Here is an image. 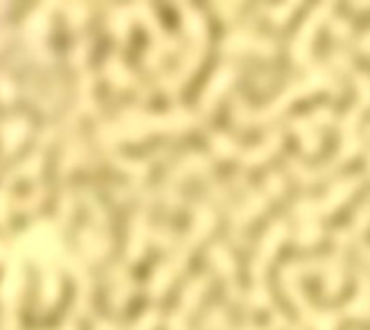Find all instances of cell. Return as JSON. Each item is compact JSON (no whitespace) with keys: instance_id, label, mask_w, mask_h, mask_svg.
Wrapping results in <instances>:
<instances>
[{"instance_id":"obj_1","label":"cell","mask_w":370,"mask_h":330,"mask_svg":"<svg viewBox=\"0 0 370 330\" xmlns=\"http://www.w3.org/2000/svg\"><path fill=\"white\" fill-rule=\"evenodd\" d=\"M316 267H323V262L310 260V262H305V265H289V267L285 270V283L289 287V294L296 299V303L300 306L303 316L310 321V326H314L316 330H334L339 314L337 312H314L312 306H310V301L303 297V292L296 285V278H298L300 272H310V270H316Z\"/></svg>"},{"instance_id":"obj_2","label":"cell","mask_w":370,"mask_h":330,"mask_svg":"<svg viewBox=\"0 0 370 330\" xmlns=\"http://www.w3.org/2000/svg\"><path fill=\"white\" fill-rule=\"evenodd\" d=\"M332 3H323V5H318L310 18L303 23V28L298 32V39H296V46H293V57H296L298 63H305V61H310V50H312V41H314V34L318 30V25H321L327 16H330V11H332Z\"/></svg>"},{"instance_id":"obj_3","label":"cell","mask_w":370,"mask_h":330,"mask_svg":"<svg viewBox=\"0 0 370 330\" xmlns=\"http://www.w3.org/2000/svg\"><path fill=\"white\" fill-rule=\"evenodd\" d=\"M359 186H361L359 176H346V179L332 183V188L327 190V195L316 204V213H318V215H321V213L325 215V213L337 211L341 204H346L348 197H350Z\"/></svg>"},{"instance_id":"obj_4","label":"cell","mask_w":370,"mask_h":330,"mask_svg":"<svg viewBox=\"0 0 370 330\" xmlns=\"http://www.w3.org/2000/svg\"><path fill=\"white\" fill-rule=\"evenodd\" d=\"M343 251H346V247H337V251L332 253V258H327V262L323 265L325 287L330 297H334L343 285V262H346V253Z\"/></svg>"},{"instance_id":"obj_5","label":"cell","mask_w":370,"mask_h":330,"mask_svg":"<svg viewBox=\"0 0 370 330\" xmlns=\"http://www.w3.org/2000/svg\"><path fill=\"white\" fill-rule=\"evenodd\" d=\"M361 292L359 297H354L348 306H346V314L350 316H370V276H361Z\"/></svg>"},{"instance_id":"obj_6","label":"cell","mask_w":370,"mask_h":330,"mask_svg":"<svg viewBox=\"0 0 370 330\" xmlns=\"http://www.w3.org/2000/svg\"><path fill=\"white\" fill-rule=\"evenodd\" d=\"M364 111H366V105H361V102H357L346 116L341 118V136L343 138H348V136H354V129L357 127H359V120H361V116H364Z\"/></svg>"},{"instance_id":"obj_7","label":"cell","mask_w":370,"mask_h":330,"mask_svg":"<svg viewBox=\"0 0 370 330\" xmlns=\"http://www.w3.org/2000/svg\"><path fill=\"white\" fill-rule=\"evenodd\" d=\"M296 132L300 134V138H303V143H305V149L308 151H316V147H318V136H316V132H314V122H312V118H298L296 122Z\"/></svg>"},{"instance_id":"obj_8","label":"cell","mask_w":370,"mask_h":330,"mask_svg":"<svg viewBox=\"0 0 370 330\" xmlns=\"http://www.w3.org/2000/svg\"><path fill=\"white\" fill-rule=\"evenodd\" d=\"M368 224H370V197H368L366 204L359 208V213H357V220H354V224L348 228V233H350L352 238H354V235H359V233L366 231Z\"/></svg>"},{"instance_id":"obj_9","label":"cell","mask_w":370,"mask_h":330,"mask_svg":"<svg viewBox=\"0 0 370 330\" xmlns=\"http://www.w3.org/2000/svg\"><path fill=\"white\" fill-rule=\"evenodd\" d=\"M354 84L359 88V102L361 105H370V78L364 73H354Z\"/></svg>"},{"instance_id":"obj_10","label":"cell","mask_w":370,"mask_h":330,"mask_svg":"<svg viewBox=\"0 0 370 330\" xmlns=\"http://www.w3.org/2000/svg\"><path fill=\"white\" fill-rule=\"evenodd\" d=\"M332 32L339 36H348L352 32V25L346 18H337V21H332Z\"/></svg>"},{"instance_id":"obj_11","label":"cell","mask_w":370,"mask_h":330,"mask_svg":"<svg viewBox=\"0 0 370 330\" xmlns=\"http://www.w3.org/2000/svg\"><path fill=\"white\" fill-rule=\"evenodd\" d=\"M357 48L361 50V53H370V32H366L361 39H359V43H357Z\"/></svg>"},{"instance_id":"obj_12","label":"cell","mask_w":370,"mask_h":330,"mask_svg":"<svg viewBox=\"0 0 370 330\" xmlns=\"http://www.w3.org/2000/svg\"><path fill=\"white\" fill-rule=\"evenodd\" d=\"M366 258L370 260V249H366Z\"/></svg>"},{"instance_id":"obj_13","label":"cell","mask_w":370,"mask_h":330,"mask_svg":"<svg viewBox=\"0 0 370 330\" xmlns=\"http://www.w3.org/2000/svg\"><path fill=\"white\" fill-rule=\"evenodd\" d=\"M368 165H370V156H368Z\"/></svg>"}]
</instances>
